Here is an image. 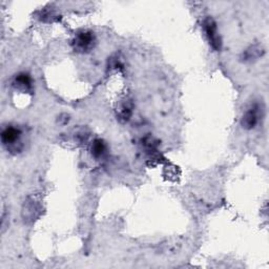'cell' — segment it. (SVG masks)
Masks as SVG:
<instances>
[{"label":"cell","mask_w":269,"mask_h":269,"mask_svg":"<svg viewBox=\"0 0 269 269\" xmlns=\"http://www.w3.org/2000/svg\"><path fill=\"white\" fill-rule=\"evenodd\" d=\"M203 25H204L205 33H206V36L209 40V44L211 45L212 48L216 49V51H219V49L221 48V39L218 34L216 22L211 18H206L204 20Z\"/></svg>","instance_id":"obj_1"},{"label":"cell","mask_w":269,"mask_h":269,"mask_svg":"<svg viewBox=\"0 0 269 269\" xmlns=\"http://www.w3.org/2000/svg\"><path fill=\"white\" fill-rule=\"evenodd\" d=\"M260 116L262 117V108H260L259 104H254L251 108L247 111L242 119V125L245 129H252L259 122Z\"/></svg>","instance_id":"obj_2"},{"label":"cell","mask_w":269,"mask_h":269,"mask_svg":"<svg viewBox=\"0 0 269 269\" xmlns=\"http://www.w3.org/2000/svg\"><path fill=\"white\" fill-rule=\"evenodd\" d=\"M94 35L90 32L83 31L77 35V37L75 38V45L76 48L79 49V51H89L90 48L93 47L94 45Z\"/></svg>","instance_id":"obj_3"},{"label":"cell","mask_w":269,"mask_h":269,"mask_svg":"<svg viewBox=\"0 0 269 269\" xmlns=\"http://www.w3.org/2000/svg\"><path fill=\"white\" fill-rule=\"evenodd\" d=\"M21 133L15 127H8L1 134V140L4 145L14 146L16 142H19Z\"/></svg>","instance_id":"obj_4"},{"label":"cell","mask_w":269,"mask_h":269,"mask_svg":"<svg viewBox=\"0 0 269 269\" xmlns=\"http://www.w3.org/2000/svg\"><path fill=\"white\" fill-rule=\"evenodd\" d=\"M106 153V146L102 140L97 139L94 141L93 145H91V155L95 158H101Z\"/></svg>","instance_id":"obj_5"},{"label":"cell","mask_w":269,"mask_h":269,"mask_svg":"<svg viewBox=\"0 0 269 269\" xmlns=\"http://www.w3.org/2000/svg\"><path fill=\"white\" fill-rule=\"evenodd\" d=\"M31 78L29 75L26 74H20L18 75V77H16L15 80V84L19 88H22L23 90H29L32 88L31 84Z\"/></svg>","instance_id":"obj_6"}]
</instances>
